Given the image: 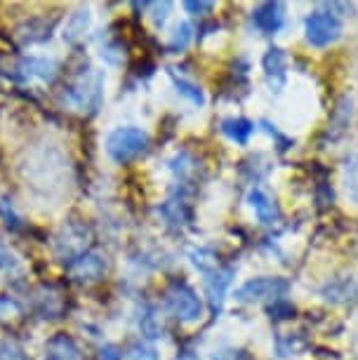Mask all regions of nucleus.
Segmentation results:
<instances>
[{"label":"nucleus","instance_id":"obj_1","mask_svg":"<svg viewBox=\"0 0 358 360\" xmlns=\"http://www.w3.org/2000/svg\"><path fill=\"white\" fill-rule=\"evenodd\" d=\"M104 78L99 71H85L73 80L64 90V104L71 106L78 113H92L101 104V94H104Z\"/></svg>","mask_w":358,"mask_h":360},{"label":"nucleus","instance_id":"obj_2","mask_svg":"<svg viewBox=\"0 0 358 360\" xmlns=\"http://www.w3.org/2000/svg\"><path fill=\"white\" fill-rule=\"evenodd\" d=\"M148 146V134L141 127H118L106 137V153L116 162H127L144 153Z\"/></svg>","mask_w":358,"mask_h":360},{"label":"nucleus","instance_id":"obj_3","mask_svg":"<svg viewBox=\"0 0 358 360\" xmlns=\"http://www.w3.org/2000/svg\"><path fill=\"white\" fill-rule=\"evenodd\" d=\"M290 292V283L286 278H252V281L243 283L238 290H236V299L245 304H255V302H281L286 299Z\"/></svg>","mask_w":358,"mask_h":360},{"label":"nucleus","instance_id":"obj_4","mask_svg":"<svg viewBox=\"0 0 358 360\" xmlns=\"http://www.w3.org/2000/svg\"><path fill=\"white\" fill-rule=\"evenodd\" d=\"M165 304L170 314L181 323H193L203 316V302L186 283H174L165 292Z\"/></svg>","mask_w":358,"mask_h":360},{"label":"nucleus","instance_id":"obj_5","mask_svg":"<svg viewBox=\"0 0 358 360\" xmlns=\"http://www.w3.org/2000/svg\"><path fill=\"white\" fill-rule=\"evenodd\" d=\"M307 43L314 47H328L342 36V22L333 12H312L304 22Z\"/></svg>","mask_w":358,"mask_h":360},{"label":"nucleus","instance_id":"obj_6","mask_svg":"<svg viewBox=\"0 0 358 360\" xmlns=\"http://www.w3.org/2000/svg\"><path fill=\"white\" fill-rule=\"evenodd\" d=\"M109 274V259L101 252H83L69 264V276L76 283H97Z\"/></svg>","mask_w":358,"mask_h":360},{"label":"nucleus","instance_id":"obj_7","mask_svg":"<svg viewBox=\"0 0 358 360\" xmlns=\"http://www.w3.org/2000/svg\"><path fill=\"white\" fill-rule=\"evenodd\" d=\"M262 69H264L267 83L274 92H281L288 80V54L283 47H269L262 57Z\"/></svg>","mask_w":358,"mask_h":360},{"label":"nucleus","instance_id":"obj_8","mask_svg":"<svg viewBox=\"0 0 358 360\" xmlns=\"http://www.w3.org/2000/svg\"><path fill=\"white\" fill-rule=\"evenodd\" d=\"M59 64L55 59H45V57H24L22 62L17 64V76L31 83V80H38V83H52L57 76Z\"/></svg>","mask_w":358,"mask_h":360},{"label":"nucleus","instance_id":"obj_9","mask_svg":"<svg viewBox=\"0 0 358 360\" xmlns=\"http://www.w3.org/2000/svg\"><path fill=\"white\" fill-rule=\"evenodd\" d=\"M87 238H90V231H87L83 224L69 221L62 229V233L57 236L55 248L62 257H80L87 245Z\"/></svg>","mask_w":358,"mask_h":360},{"label":"nucleus","instance_id":"obj_10","mask_svg":"<svg viewBox=\"0 0 358 360\" xmlns=\"http://www.w3.org/2000/svg\"><path fill=\"white\" fill-rule=\"evenodd\" d=\"M234 276H236L234 266H217L212 274L205 276L207 302H210V309L215 311V314H219L222 311V304H224L229 285L234 283Z\"/></svg>","mask_w":358,"mask_h":360},{"label":"nucleus","instance_id":"obj_11","mask_svg":"<svg viewBox=\"0 0 358 360\" xmlns=\"http://www.w3.org/2000/svg\"><path fill=\"white\" fill-rule=\"evenodd\" d=\"M248 202L250 207L255 210V214H257V219L264 224V226H271V224H276L281 219V210H279V202H276L271 195H269L264 188L255 186L250 188L248 193Z\"/></svg>","mask_w":358,"mask_h":360},{"label":"nucleus","instance_id":"obj_12","mask_svg":"<svg viewBox=\"0 0 358 360\" xmlns=\"http://www.w3.org/2000/svg\"><path fill=\"white\" fill-rule=\"evenodd\" d=\"M252 22L260 31L279 33L286 24V8L281 3H262L252 12Z\"/></svg>","mask_w":358,"mask_h":360},{"label":"nucleus","instance_id":"obj_13","mask_svg":"<svg viewBox=\"0 0 358 360\" xmlns=\"http://www.w3.org/2000/svg\"><path fill=\"white\" fill-rule=\"evenodd\" d=\"M45 360H83V353L71 337L55 335L45 344Z\"/></svg>","mask_w":358,"mask_h":360},{"label":"nucleus","instance_id":"obj_14","mask_svg":"<svg viewBox=\"0 0 358 360\" xmlns=\"http://www.w3.org/2000/svg\"><path fill=\"white\" fill-rule=\"evenodd\" d=\"M90 24H92L90 10H87V8H78L69 19H66L64 40H66V43H78V40L87 33V29H90Z\"/></svg>","mask_w":358,"mask_h":360},{"label":"nucleus","instance_id":"obj_15","mask_svg":"<svg viewBox=\"0 0 358 360\" xmlns=\"http://www.w3.org/2000/svg\"><path fill=\"white\" fill-rule=\"evenodd\" d=\"M222 132L231 141H236V144L245 146L250 137L255 134V123L248 118H226V120H222Z\"/></svg>","mask_w":358,"mask_h":360},{"label":"nucleus","instance_id":"obj_16","mask_svg":"<svg viewBox=\"0 0 358 360\" xmlns=\"http://www.w3.org/2000/svg\"><path fill=\"white\" fill-rule=\"evenodd\" d=\"M170 76H172V83H174V87H177V92L181 94V97H186L191 104H196V106H203L205 104V94H203V90L196 83H191L188 78H181V76H177V71H170Z\"/></svg>","mask_w":358,"mask_h":360},{"label":"nucleus","instance_id":"obj_17","mask_svg":"<svg viewBox=\"0 0 358 360\" xmlns=\"http://www.w3.org/2000/svg\"><path fill=\"white\" fill-rule=\"evenodd\" d=\"M160 214L167 224L172 226H181V224L188 221V207L184 205V200H167L163 207H160Z\"/></svg>","mask_w":358,"mask_h":360},{"label":"nucleus","instance_id":"obj_18","mask_svg":"<svg viewBox=\"0 0 358 360\" xmlns=\"http://www.w3.org/2000/svg\"><path fill=\"white\" fill-rule=\"evenodd\" d=\"M22 266H24V264H22V259H19V255L8 245V240L0 236V271H8V274H19Z\"/></svg>","mask_w":358,"mask_h":360},{"label":"nucleus","instance_id":"obj_19","mask_svg":"<svg viewBox=\"0 0 358 360\" xmlns=\"http://www.w3.org/2000/svg\"><path fill=\"white\" fill-rule=\"evenodd\" d=\"M191 40H193V29H191V24H188V22H181V24L177 26V29H174L172 38H170V50H172V52L186 50Z\"/></svg>","mask_w":358,"mask_h":360},{"label":"nucleus","instance_id":"obj_20","mask_svg":"<svg viewBox=\"0 0 358 360\" xmlns=\"http://www.w3.org/2000/svg\"><path fill=\"white\" fill-rule=\"evenodd\" d=\"M191 264L196 269L200 271V274H212L215 269H217V259H215V255L210 250H193L191 252Z\"/></svg>","mask_w":358,"mask_h":360},{"label":"nucleus","instance_id":"obj_21","mask_svg":"<svg viewBox=\"0 0 358 360\" xmlns=\"http://www.w3.org/2000/svg\"><path fill=\"white\" fill-rule=\"evenodd\" d=\"M0 360H26V353L15 339H3L0 342Z\"/></svg>","mask_w":358,"mask_h":360},{"label":"nucleus","instance_id":"obj_22","mask_svg":"<svg viewBox=\"0 0 358 360\" xmlns=\"http://www.w3.org/2000/svg\"><path fill=\"white\" fill-rule=\"evenodd\" d=\"M22 314V307L10 297H0V321H10V318H17Z\"/></svg>","mask_w":358,"mask_h":360},{"label":"nucleus","instance_id":"obj_23","mask_svg":"<svg viewBox=\"0 0 358 360\" xmlns=\"http://www.w3.org/2000/svg\"><path fill=\"white\" fill-rule=\"evenodd\" d=\"M269 311H271V318L281 321V318H290V316H293L295 314V307H290L286 299H281V302H274L271 307H269Z\"/></svg>","mask_w":358,"mask_h":360},{"label":"nucleus","instance_id":"obj_24","mask_svg":"<svg viewBox=\"0 0 358 360\" xmlns=\"http://www.w3.org/2000/svg\"><path fill=\"white\" fill-rule=\"evenodd\" d=\"M172 10L170 3H160V5H153V22H156V26H163L165 19H167V12Z\"/></svg>","mask_w":358,"mask_h":360},{"label":"nucleus","instance_id":"obj_25","mask_svg":"<svg viewBox=\"0 0 358 360\" xmlns=\"http://www.w3.org/2000/svg\"><path fill=\"white\" fill-rule=\"evenodd\" d=\"M132 360H156V351L153 349H146V346H134L132 349Z\"/></svg>","mask_w":358,"mask_h":360},{"label":"nucleus","instance_id":"obj_26","mask_svg":"<svg viewBox=\"0 0 358 360\" xmlns=\"http://www.w3.org/2000/svg\"><path fill=\"white\" fill-rule=\"evenodd\" d=\"M99 358L101 360H123V356H120V351H118V346H113V344H106L104 349H101Z\"/></svg>","mask_w":358,"mask_h":360},{"label":"nucleus","instance_id":"obj_27","mask_svg":"<svg viewBox=\"0 0 358 360\" xmlns=\"http://www.w3.org/2000/svg\"><path fill=\"white\" fill-rule=\"evenodd\" d=\"M184 8L188 12H207L212 10V3H184Z\"/></svg>","mask_w":358,"mask_h":360}]
</instances>
